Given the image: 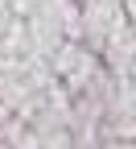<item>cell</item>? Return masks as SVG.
Segmentation results:
<instances>
[{"label": "cell", "instance_id": "cell-1", "mask_svg": "<svg viewBox=\"0 0 136 149\" xmlns=\"http://www.w3.org/2000/svg\"><path fill=\"white\" fill-rule=\"evenodd\" d=\"M50 70H54V79L62 83V91L70 100L74 95H103V87L111 79L99 62V54H91L83 42H62L50 58Z\"/></svg>", "mask_w": 136, "mask_h": 149}, {"label": "cell", "instance_id": "cell-6", "mask_svg": "<svg viewBox=\"0 0 136 149\" xmlns=\"http://www.w3.org/2000/svg\"><path fill=\"white\" fill-rule=\"evenodd\" d=\"M8 120H12V112H8L4 104H0V133H4V124H8Z\"/></svg>", "mask_w": 136, "mask_h": 149}, {"label": "cell", "instance_id": "cell-3", "mask_svg": "<svg viewBox=\"0 0 136 149\" xmlns=\"http://www.w3.org/2000/svg\"><path fill=\"white\" fill-rule=\"evenodd\" d=\"M25 54H33L29 50V29H25L21 17H12L4 25V33H0V58H25Z\"/></svg>", "mask_w": 136, "mask_h": 149}, {"label": "cell", "instance_id": "cell-2", "mask_svg": "<svg viewBox=\"0 0 136 149\" xmlns=\"http://www.w3.org/2000/svg\"><path fill=\"white\" fill-rule=\"evenodd\" d=\"M79 4V25H83V46L91 54H99L103 37L115 29L132 21V0H74Z\"/></svg>", "mask_w": 136, "mask_h": 149}, {"label": "cell", "instance_id": "cell-4", "mask_svg": "<svg viewBox=\"0 0 136 149\" xmlns=\"http://www.w3.org/2000/svg\"><path fill=\"white\" fill-rule=\"evenodd\" d=\"M0 149H41V141H37V133L25 124V120H8L4 133H0Z\"/></svg>", "mask_w": 136, "mask_h": 149}, {"label": "cell", "instance_id": "cell-5", "mask_svg": "<svg viewBox=\"0 0 136 149\" xmlns=\"http://www.w3.org/2000/svg\"><path fill=\"white\" fill-rule=\"evenodd\" d=\"M37 141H41V149H74V141H70V128L46 133V137H37Z\"/></svg>", "mask_w": 136, "mask_h": 149}]
</instances>
